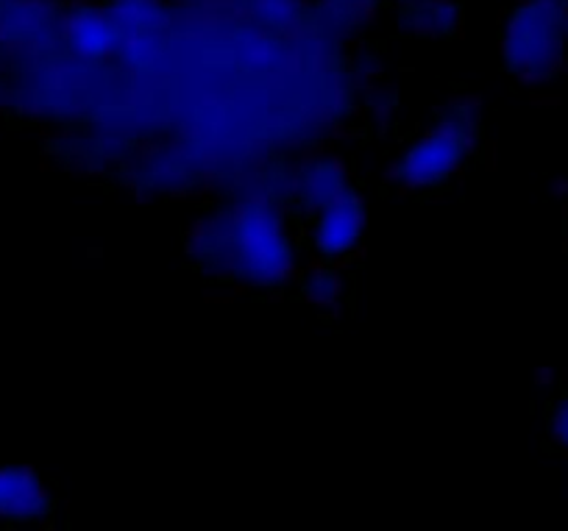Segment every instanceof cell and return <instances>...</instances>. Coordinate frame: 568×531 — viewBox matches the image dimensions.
<instances>
[{
    "label": "cell",
    "instance_id": "6",
    "mask_svg": "<svg viewBox=\"0 0 568 531\" xmlns=\"http://www.w3.org/2000/svg\"><path fill=\"white\" fill-rule=\"evenodd\" d=\"M296 190V201L304 212L310 215H318L326 206L335 204L343 193L348 190L346 173L337 162H329V159H321V162H313L293 184Z\"/></svg>",
    "mask_w": 568,
    "mask_h": 531
},
{
    "label": "cell",
    "instance_id": "3",
    "mask_svg": "<svg viewBox=\"0 0 568 531\" xmlns=\"http://www.w3.org/2000/svg\"><path fill=\"white\" fill-rule=\"evenodd\" d=\"M468 142H471V125H468V114L460 112L457 118L435 125L424 140L415 142L404 153L396 167V178L415 190H429L449 182V175L460 167L466 156Z\"/></svg>",
    "mask_w": 568,
    "mask_h": 531
},
{
    "label": "cell",
    "instance_id": "10",
    "mask_svg": "<svg viewBox=\"0 0 568 531\" xmlns=\"http://www.w3.org/2000/svg\"><path fill=\"white\" fill-rule=\"evenodd\" d=\"M385 3H404V0H385Z\"/></svg>",
    "mask_w": 568,
    "mask_h": 531
},
{
    "label": "cell",
    "instance_id": "2",
    "mask_svg": "<svg viewBox=\"0 0 568 531\" xmlns=\"http://www.w3.org/2000/svg\"><path fill=\"white\" fill-rule=\"evenodd\" d=\"M568 0H518L501 29V57L527 84H544L568 68Z\"/></svg>",
    "mask_w": 568,
    "mask_h": 531
},
{
    "label": "cell",
    "instance_id": "7",
    "mask_svg": "<svg viewBox=\"0 0 568 531\" xmlns=\"http://www.w3.org/2000/svg\"><path fill=\"white\" fill-rule=\"evenodd\" d=\"M402 25L420 37H449L460 29V0H404Z\"/></svg>",
    "mask_w": 568,
    "mask_h": 531
},
{
    "label": "cell",
    "instance_id": "9",
    "mask_svg": "<svg viewBox=\"0 0 568 531\" xmlns=\"http://www.w3.org/2000/svg\"><path fill=\"white\" fill-rule=\"evenodd\" d=\"M551 437H555L557 446H562L568 451V392L551 409Z\"/></svg>",
    "mask_w": 568,
    "mask_h": 531
},
{
    "label": "cell",
    "instance_id": "4",
    "mask_svg": "<svg viewBox=\"0 0 568 531\" xmlns=\"http://www.w3.org/2000/svg\"><path fill=\"white\" fill-rule=\"evenodd\" d=\"M363 201H359L354 190H346L335 204L315 215L313 248L324 259H337V256L352 254L359 243V234H363Z\"/></svg>",
    "mask_w": 568,
    "mask_h": 531
},
{
    "label": "cell",
    "instance_id": "8",
    "mask_svg": "<svg viewBox=\"0 0 568 531\" xmlns=\"http://www.w3.org/2000/svg\"><path fill=\"white\" fill-rule=\"evenodd\" d=\"M337 293H341V284H337L335 270L329 265L310 273L307 284H304V295L315 304H329V300H335Z\"/></svg>",
    "mask_w": 568,
    "mask_h": 531
},
{
    "label": "cell",
    "instance_id": "11",
    "mask_svg": "<svg viewBox=\"0 0 568 531\" xmlns=\"http://www.w3.org/2000/svg\"><path fill=\"white\" fill-rule=\"evenodd\" d=\"M566 37H568V23H566Z\"/></svg>",
    "mask_w": 568,
    "mask_h": 531
},
{
    "label": "cell",
    "instance_id": "1",
    "mask_svg": "<svg viewBox=\"0 0 568 531\" xmlns=\"http://www.w3.org/2000/svg\"><path fill=\"white\" fill-rule=\"evenodd\" d=\"M199 226L195 251L215 259V267L251 284H278L293 270V254L282 217L262 204L232 215H215Z\"/></svg>",
    "mask_w": 568,
    "mask_h": 531
},
{
    "label": "cell",
    "instance_id": "5",
    "mask_svg": "<svg viewBox=\"0 0 568 531\" xmlns=\"http://www.w3.org/2000/svg\"><path fill=\"white\" fill-rule=\"evenodd\" d=\"M51 492L31 468H0V520L31 523L51 514Z\"/></svg>",
    "mask_w": 568,
    "mask_h": 531
}]
</instances>
